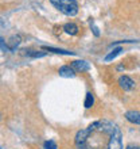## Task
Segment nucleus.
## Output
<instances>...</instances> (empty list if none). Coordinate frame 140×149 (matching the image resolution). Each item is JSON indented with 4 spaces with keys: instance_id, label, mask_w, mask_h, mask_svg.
Segmentation results:
<instances>
[{
    "instance_id": "nucleus-4",
    "label": "nucleus",
    "mask_w": 140,
    "mask_h": 149,
    "mask_svg": "<svg viewBox=\"0 0 140 149\" xmlns=\"http://www.w3.org/2000/svg\"><path fill=\"white\" fill-rule=\"evenodd\" d=\"M71 68H73L74 71H77V72H82V71H89L90 65L86 63V61L78 60V61H73V63H71Z\"/></svg>"
},
{
    "instance_id": "nucleus-9",
    "label": "nucleus",
    "mask_w": 140,
    "mask_h": 149,
    "mask_svg": "<svg viewBox=\"0 0 140 149\" xmlns=\"http://www.w3.org/2000/svg\"><path fill=\"white\" fill-rule=\"evenodd\" d=\"M43 50H49L53 53H59V54H73V52H67V50H62V49H54V47H49V46H43Z\"/></svg>"
},
{
    "instance_id": "nucleus-13",
    "label": "nucleus",
    "mask_w": 140,
    "mask_h": 149,
    "mask_svg": "<svg viewBox=\"0 0 140 149\" xmlns=\"http://www.w3.org/2000/svg\"><path fill=\"white\" fill-rule=\"evenodd\" d=\"M125 149H140L137 145H133V144H129V145H127V148Z\"/></svg>"
},
{
    "instance_id": "nucleus-1",
    "label": "nucleus",
    "mask_w": 140,
    "mask_h": 149,
    "mask_svg": "<svg viewBox=\"0 0 140 149\" xmlns=\"http://www.w3.org/2000/svg\"><path fill=\"white\" fill-rule=\"evenodd\" d=\"M123 136L116 123L108 119L96 121L75 134L77 149H123Z\"/></svg>"
},
{
    "instance_id": "nucleus-10",
    "label": "nucleus",
    "mask_w": 140,
    "mask_h": 149,
    "mask_svg": "<svg viewBox=\"0 0 140 149\" xmlns=\"http://www.w3.org/2000/svg\"><path fill=\"white\" fill-rule=\"evenodd\" d=\"M121 50H123L121 47H116V49H113V52H112V53H109V54L106 56V57H105V61H110V60H113V58H115V57H116L117 54H120V53H121Z\"/></svg>"
},
{
    "instance_id": "nucleus-12",
    "label": "nucleus",
    "mask_w": 140,
    "mask_h": 149,
    "mask_svg": "<svg viewBox=\"0 0 140 149\" xmlns=\"http://www.w3.org/2000/svg\"><path fill=\"white\" fill-rule=\"evenodd\" d=\"M43 146H45V149H58L57 148V144H55L54 141H46L45 144H43Z\"/></svg>"
},
{
    "instance_id": "nucleus-11",
    "label": "nucleus",
    "mask_w": 140,
    "mask_h": 149,
    "mask_svg": "<svg viewBox=\"0 0 140 149\" xmlns=\"http://www.w3.org/2000/svg\"><path fill=\"white\" fill-rule=\"evenodd\" d=\"M93 103H94L93 95L90 94V92H88V94H86V99H85V107L86 109H90V107L93 106Z\"/></svg>"
},
{
    "instance_id": "nucleus-7",
    "label": "nucleus",
    "mask_w": 140,
    "mask_h": 149,
    "mask_svg": "<svg viewBox=\"0 0 140 149\" xmlns=\"http://www.w3.org/2000/svg\"><path fill=\"white\" fill-rule=\"evenodd\" d=\"M63 30L66 34H70V36H75L78 33V26L74 23H66L63 26Z\"/></svg>"
},
{
    "instance_id": "nucleus-5",
    "label": "nucleus",
    "mask_w": 140,
    "mask_h": 149,
    "mask_svg": "<svg viewBox=\"0 0 140 149\" xmlns=\"http://www.w3.org/2000/svg\"><path fill=\"white\" fill-rule=\"evenodd\" d=\"M125 118H127L131 123L140 125V113L139 111H127V113H125Z\"/></svg>"
},
{
    "instance_id": "nucleus-2",
    "label": "nucleus",
    "mask_w": 140,
    "mask_h": 149,
    "mask_svg": "<svg viewBox=\"0 0 140 149\" xmlns=\"http://www.w3.org/2000/svg\"><path fill=\"white\" fill-rule=\"evenodd\" d=\"M51 4L57 10L67 16H74L78 12V3L77 0H50Z\"/></svg>"
},
{
    "instance_id": "nucleus-6",
    "label": "nucleus",
    "mask_w": 140,
    "mask_h": 149,
    "mask_svg": "<svg viewBox=\"0 0 140 149\" xmlns=\"http://www.w3.org/2000/svg\"><path fill=\"white\" fill-rule=\"evenodd\" d=\"M59 74L63 76V77H73L74 74V69L71 67H67V65H63V67L59 68Z\"/></svg>"
},
{
    "instance_id": "nucleus-3",
    "label": "nucleus",
    "mask_w": 140,
    "mask_h": 149,
    "mask_svg": "<svg viewBox=\"0 0 140 149\" xmlns=\"http://www.w3.org/2000/svg\"><path fill=\"white\" fill-rule=\"evenodd\" d=\"M119 86L124 91H129L133 88L135 83H133V80L131 77H128V76H121V77L119 79Z\"/></svg>"
},
{
    "instance_id": "nucleus-8",
    "label": "nucleus",
    "mask_w": 140,
    "mask_h": 149,
    "mask_svg": "<svg viewBox=\"0 0 140 149\" xmlns=\"http://www.w3.org/2000/svg\"><path fill=\"white\" fill-rule=\"evenodd\" d=\"M20 43V37L19 36H14L10 38V41H8V49L10 50H15L16 46Z\"/></svg>"
}]
</instances>
